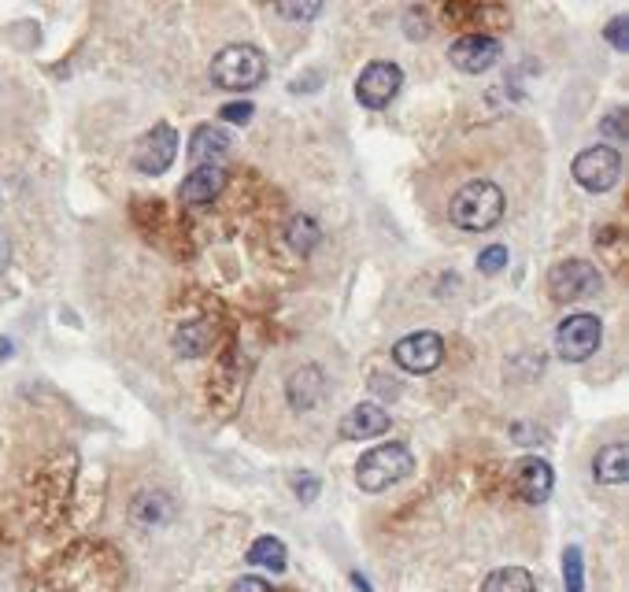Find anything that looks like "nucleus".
Instances as JSON below:
<instances>
[{"mask_svg":"<svg viewBox=\"0 0 629 592\" xmlns=\"http://www.w3.org/2000/svg\"><path fill=\"white\" fill-rule=\"evenodd\" d=\"M599 289H604V275L589 259H563L548 270V293L559 304H578V300L596 297Z\"/></svg>","mask_w":629,"mask_h":592,"instance_id":"obj_4","label":"nucleus"},{"mask_svg":"<svg viewBox=\"0 0 629 592\" xmlns=\"http://www.w3.org/2000/svg\"><path fill=\"white\" fill-rule=\"evenodd\" d=\"M599 341H604V323L589 312L567 315L556 329V352L567 363H585L589 356H596Z\"/></svg>","mask_w":629,"mask_h":592,"instance_id":"obj_6","label":"nucleus"},{"mask_svg":"<svg viewBox=\"0 0 629 592\" xmlns=\"http://www.w3.org/2000/svg\"><path fill=\"white\" fill-rule=\"evenodd\" d=\"M411 471H415V452L408 444L389 441L360 455V463H356V485H360L363 492H385L393 489L396 481L411 478Z\"/></svg>","mask_w":629,"mask_h":592,"instance_id":"obj_3","label":"nucleus"},{"mask_svg":"<svg viewBox=\"0 0 629 592\" xmlns=\"http://www.w3.org/2000/svg\"><path fill=\"white\" fill-rule=\"evenodd\" d=\"M604 134H611L615 141H626V112H611L604 119Z\"/></svg>","mask_w":629,"mask_h":592,"instance_id":"obj_29","label":"nucleus"},{"mask_svg":"<svg viewBox=\"0 0 629 592\" xmlns=\"http://www.w3.org/2000/svg\"><path fill=\"white\" fill-rule=\"evenodd\" d=\"M326 396V378L318 367H300V371L289 374V382H286V401L293 411H312V407L323 401Z\"/></svg>","mask_w":629,"mask_h":592,"instance_id":"obj_14","label":"nucleus"},{"mask_svg":"<svg viewBox=\"0 0 629 592\" xmlns=\"http://www.w3.org/2000/svg\"><path fill=\"white\" fill-rule=\"evenodd\" d=\"M171 514H174V503L167 492H138L130 503V519L138 522V526H160Z\"/></svg>","mask_w":629,"mask_h":592,"instance_id":"obj_18","label":"nucleus"},{"mask_svg":"<svg viewBox=\"0 0 629 592\" xmlns=\"http://www.w3.org/2000/svg\"><path fill=\"white\" fill-rule=\"evenodd\" d=\"M293 489H296V497L304 500V503H312L318 497V478L315 474H296L293 478Z\"/></svg>","mask_w":629,"mask_h":592,"instance_id":"obj_27","label":"nucleus"},{"mask_svg":"<svg viewBox=\"0 0 629 592\" xmlns=\"http://www.w3.org/2000/svg\"><path fill=\"white\" fill-rule=\"evenodd\" d=\"M282 19H296V23H307V19L323 15V4H278L275 8Z\"/></svg>","mask_w":629,"mask_h":592,"instance_id":"obj_25","label":"nucleus"},{"mask_svg":"<svg viewBox=\"0 0 629 592\" xmlns=\"http://www.w3.org/2000/svg\"><path fill=\"white\" fill-rule=\"evenodd\" d=\"M563 585L567 592H585V559L578 545H570L563 552Z\"/></svg>","mask_w":629,"mask_h":592,"instance_id":"obj_22","label":"nucleus"},{"mask_svg":"<svg viewBox=\"0 0 629 592\" xmlns=\"http://www.w3.org/2000/svg\"><path fill=\"white\" fill-rule=\"evenodd\" d=\"M393 363L408 374H430L444 363V337L433 329H419L393 345Z\"/></svg>","mask_w":629,"mask_h":592,"instance_id":"obj_8","label":"nucleus"},{"mask_svg":"<svg viewBox=\"0 0 629 592\" xmlns=\"http://www.w3.org/2000/svg\"><path fill=\"white\" fill-rule=\"evenodd\" d=\"M286 241H289V248H293V252L307 256V252L323 241V230H318V222L312 216H293V219H289V227H286Z\"/></svg>","mask_w":629,"mask_h":592,"instance_id":"obj_20","label":"nucleus"},{"mask_svg":"<svg viewBox=\"0 0 629 592\" xmlns=\"http://www.w3.org/2000/svg\"><path fill=\"white\" fill-rule=\"evenodd\" d=\"M511 485L526 503H545L556 489V474H551V463L537 460V455H526V460L515 463L511 471Z\"/></svg>","mask_w":629,"mask_h":592,"instance_id":"obj_11","label":"nucleus"},{"mask_svg":"<svg viewBox=\"0 0 629 592\" xmlns=\"http://www.w3.org/2000/svg\"><path fill=\"white\" fill-rule=\"evenodd\" d=\"M604 37L611 42V48L626 53V48H629V19H626V15H615L611 23L604 26Z\"/></svg>","mask_w":629,"mask_h":592,"instance_id":"obj_24","label":"nucleus"},{"mask_svg":"<svg viewBox=\"0 0 629 592\" xmlns=\"http://www.w3.org/2000/svg\"><path fill=\"white\" fill-rule=\"evenodd\" d=\"M481 592H540L526 567H500L481 581Z\"/></svg>","mask_w":629,"mask_h":592,"instance_id":"obj_19","label":"nucleus"},{"mask_svg":"<svg viewBox=\"0 0 629 592\" xmlns=\"http://www.w3.org/2000/svg\"><path fill=\"white\" fill-rule=\"evenodd\" d=\"M222 186H226V171L222 167H197L186 174L178 197H182V204H189V208H205V204L219 197Z\"/></svg>","mask_w":629,"mask_h":592,"instance_id":"obj_15","label":"nucleus"},{"mask_svg":"<svg viewBox=\"0 0 629 592\" xmlns=\"http://www.w3.org/2000/svg\"><path fill=\"white\" fill-rule=\"evenodd\" d=\"M449 219L467 234H486L503 219V189L489 178L467 182L449 204Z\"/></svg>","mask_w":629,"mask_h":592,"instance_id":"obj_1","label":"nucleus"},{"mask_svg":"<svg viewBox=\"0 0 629 592\" xmlns=\"http://www.w3.org/2000/svg\"><path fill=\"white\" fill-rule=\"evenodd\" d=\"M593 478L599 485H622L629 478V449L622 441H611L596 452L593 460Z\"/></svg>","mask_w":629,"mask_h":592,"instance_id":"obj_16","label":"nucleus"},{"mask_svg":"<svg viewBox=\"0 0 629 592\" xmlns=\"http://www.w3.org/2000/svg\"><path fill=\"white\" fill-rule=\"evenodd\" d=\"M208 74L226 93H252L267 82V56L256 45H226L211 56Z\"/></svg>","mask_w":629,"mask_h":592,"instance_id":"obj_2","label":"nucleus"},{"mask_svg":"<svg viewBox=\"0 0 629 592\" xmlns=\"http://www.w3.org/2000/svg\"><path fill=\"white\" fill-rule=\"evenodd\" d=\"M230 592H275V589H270V581H264V578L245 574V578H237L234 585H230Z\"/></svg>","mask_w":629,"mask_h":592,"instance_id":"obj_28","label":"nucleus"},{"mask_svg":"<svg viewBox=\"0 0 629 592\" xmlns=\"http://www.w3.org/2000/svg\"><path fill=\"white\" fill-rule=\"evenodd\" d=\"M211 337H216L211 334V323H205V318H189V323H182L174 329V352L186 359H197L208 352Z\"/></svg>","mask_w":629,"mask_h":592,"instance_id":"obj_17","label":"nucleus"},{"mask_svg":"<svg viewBox=\"0 0 629 592\" xmlns=\"http://www.w3.org/2000/svg\"><path fill=\"white\" fill-rule=\"evenodd\" d=\"M8 259H12V245H8V237L0 234V270L8 267Z\"/></svg>","mask_w":629,"mask_h":592,"instance_id":"obj_30","label":"nucleus"},{"mask_svg":"<svg viewBox=\"0 0 629 592\" xmlns=\"http://www.w3.org/2000/svg\"><path fill=\"white\" fill-rule=\"evenodd\" d=\"M400 85H404L400 67L389 63V60H374V63H366L360 71V79H356V101L371 112H382L396 101Z\"/></svg>","mask_w":629,"mask_h":592,"instance_id":"obj_7","label":"nucleus"},{"mask_svg":"<svg viewBox=\"0 0 629 592\" xmlns=\"http://www.w3.org/2000/svg\"><path fill=\"white\" fill-rule=\"evenodd\" d=\"M508 259H511L508 248H503V245H489L478 256V270H481V275H500V270L508 267Z\"/></svg>","mask_w":629,"mask_h":592,"instance_id":"obj_23","label":"nucleus"},{"mask_svg":"<svg viewBox=\"0 0 629 592\" xmlns=\"http://www.w3.org/2000/svg\"><path fill=\"white\" fill-rule=\"evenodd\" d=\"M574 182L589 193H607L618 186L622 178V152L611 149V144H593V149L578 152L574 156Z\"/></svg>","mask_w":629,"mask_h":592,"instance_id":"obj_5","label":"nucleus"},{"mask_svg":"<svg viewBox=\"0 0 629 592\" xmlns=\"http://www.w3.org/2000/svg\"><path fill=\"white\" fill-rule=\"evenodd\" d=\"M352 585H356V589H360V592H374L371 585H366V578L360 574V570H356V574H352Z\"/></svg>","mask_w":629,"mask_h":592,"instance_id":"obj_31","label":"nucleus"},{"mask_svg":"<svg viewBox=\"0 0 629 592\" xmlns=\"http://www.w3.org/2000/svg\"><path fill=\"white\" fill-rule=\"evenodd\" d=\"M248 562H256V567H267V570H275V574H282V570H286V545L278 537H259L256 545L248 548Z\"/></svg>","mask_w":629,"mask_h":592,"instance_id":"obj_21","label":"nucleus"},{"mask_svg":"<svg viewBox=\"0 0 629 592\" xmlns=\"http://www.w3.org/2000/svg\"><path fill=\"white\" fill-rule=\"evenodd\" d=\"M226 152H230V138H226V130H222V126L205 123V126H197V130H193V138H189L193 171H197V167H222Z\"/></svg>","mask_w":629,"mask_h":592,"instance_id":"obj_13","label":"nucleus"},{"mask_svg":"<svg viewBox=\"0 0 629 592\" xmlns=\"http://www.w3.org/2000/svg\"><path fill=\"white\" fill-rule=\"evenodd\" d=\"M8 356H12V345H8V341H0V359H8Z\"/></svg>","mask_w":629,"mask_h":592,"instance_id":"obj_32","label":"nucleus"},{"mask_svg":"<svg viewBox=\"0 0 629 592\" xmlns=\"http://www.w3.org/2000/svg\"><path fill=\"white\" fill-rule=\"evenodd\" d=\"M219 115H222V119H226V123L245 126V123H252V115H256V108H252L248 101H241V104H226V108H222Z\"/></svg>","mask_w":629,"mask_h":592,"instance_id":"obj_26","label":"nucleus"},{"mask_svg":"<svg viewBox=\"0 0 629 592\" xmlns=\"http://www.w3.org/2000/svg\"><path fill=\"white\" fill-rule=\"evenodd\" d=\"M178 160V130L167 123H156L144 138L133 144V167L141 174H163Z\"/></svg>","mask_w":629,"mask_h":592,"instance_id":"obj_9","label":"nucleus"},{"mask_svg":"<svg viewBox=\"0 0 629 592\" xmlns=\"http://www.w3.org/2000/svg\"><path fill=\"white\" fill-rule=\"evenodd\" d=\"M449 60L463 74H486L489 67L500 60V42L489 34H463L459 42L449 48Z\"/></svg>","mask_w":629,"mask_h":592,"instance_id":"obj_10","label":"nucleus"},{"mask_svg":"<svg viewBox=\"0 0 629 592\" xmlns=\"http://www.w3.org/2000/svg\"><path fill=\"white\" fill-rule=\"evenodd\" d=\"M337 430H341L345 441H371V437L389 433V411L377 404H356L352 411H345Z\"/></svg>","mask_w":629,"mask_h":592,"instance_id":"obj_12","label":"nucleus"}]
</instances>
